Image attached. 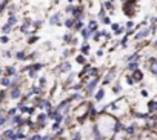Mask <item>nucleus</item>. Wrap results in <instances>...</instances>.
<instances>
[{
	"mask_svg": "<svg viewBox=\"0 0 157 140\" xmlns=\"http://www.w3.org/2000/svg\"><path fill=\"white\" fill-rule=\"evenodd\" d=\"M6 73H8V77L14 76V74H16V68H13V66H8V68H6Z\"/></svg>",
	"mask_w": 157,
	"mask_h": 140,
	"instance_id": "24",
	"label": "nucleus"
},
{
	"mask_svg": "<svg viewBox=\"0 0 157 140\" xmlns=\"http://www.w3.org/2000/svg\"><path fill=\"white\" fill-rule=\"evenodd\" d=\"M114 74H116V69H111V71H108V74H106V77H105V80H103V83H105V85L109 83V82L114 79Z\"/></svg>",
	"mask_w": 157,
	"mask_h": 140,
	"instance_id": "14",
	"label": "nucleus"
},
{
	"mask_svg": "<svg viewBox=\"0 0 157 140\" xmlns=\"http://www.w3.org/2000/svg\"><path fill=\"white\" fill-rule=\"evenodd\" d=\"M42 23H43V20H36V22H33V25L36 26V29L42 28Z\"/></svg>",
	"mask_w": 157,
	"mask_h": 140,
	"instance_id": "33",
	"label": "nucleus"
},
{
	"mask_svg": "<svg viewBox=\"0 0 157 140\" xmlns=\"http://www.w3.org/2000/svg\"><path fill=\"white\" fill-rule=\"evenodd\" d=\"M5 122H6V115H5V112H3V111H0V126H2Z\"/></svg>",
	"mask_w": 157,
	"mask_h": 140,
	"instance_id": "29",
	"label": "nucleus"
},
{
	"mask_svg": "<svg viewBox=\"0 0 157 140\" xmlns=\"http://www.w3.org/2000/svg\"><path fill=\"white\" fill-rule=\"evenodd\" d=\"M69 105H71V99H69V100H63V102L57 106V109H56V111H57L59 114H62V115H63V114H66V111H68Z\"/></svg>",
	"mask_w": 157,
	"mask_h": 140,
	"instance_id": "5",
	"label": "nucleus"
},
{
	"mask_svg": "<svg viewBox=\"0 0 157 140\" xmlns=\"http://www.w3.org/2000/svg\"><path fill=\"white\" fill-rule=\"evenodd\" d=\"M0 83H2L3 86H11V79L6 76V77H3L2 80H0Z\"/></svg>",
	"mask_w": 157,
	"mask_h": 140,
	"instance_id": "21",
	"label": "nucleus"
},
{
	"mask_svg": "<svg viewBox=\"0 0 157 140\" xmlns=\"http://www.w3.org/2000/svg\"><path fill=\"white\" fill-rule=\"evenodd\" d=\"M80 32H82V37L85 39V42H86L88 39H91V36H93V31H91V29H90L88 26H86V28H83V29H82Z\"/></svg>",
	"mask_w": 157,
	"mask_h": 140,
	"instance_id": "13",
	"label": "nucleus"
},
{
	"mask_svg": "<svg viewBox=\"0 0 157 140\" xmlns=\"http://www.w3.org/2000/svg\"><path fill=\"white\" fill-rule=\"evenodd\" d=\"M80 52H82L83 55H88V54H90V45H88L86 42L82 45V48H80Z\"/></svg>",
	"mask_w": 157,
	"mask_h": 140,
	"instance_id": "17",
	"label": "nucleus"
},
{
	"mask_svg": "<svg viewBox=\"0 0 157 140\" xmlns=\"http://www.w3.org/2000/svg\"><path fill=\"white\" fill-rule=\"evenodd\" d=\"M148 114L157 115V100H149L148 102Z\"/></svg>",
	"mask_w": 157,
	"mask_h": 140,
	"instance_id": "9",
	"label": "nucleus"
},
{
	"mask_svg": "<svg viewBox=\"0 0 157 140\" xmlns=\"http://www.w3.org/2000/svg\"><path fill=\"white\" fill-rule=\"evenodd\" d=\"M102 6L111 14L113 11H114V3H113V0H105V2L102 3Z\"/></svg>",
	"mask_w": 157,
	"mask_h": 140,
	"instance_id": "10",
	"label": "nucleus"
},
{
	"mask_svg": "<svg viewBox=\"0 0 157 140\" xmlns=\"http://www.w3.org/2000/svg\"><path fill=\"white\" fill-rule=\"evenodd\" d=\"M125 135H126V132L123 129H120V131H116L114 132V135H113L111 140H125Z\"/></svg>",
	"mask_w": 157,
	"mask_h": 140,
	"instance_id": "12",
	"label": "nucleus"
},
{
	"mask_svg": "<svg viewBox=\"0 0 157 140\" xmlns=\"http://www.w3.org/2000/svg\"><path fill=\"white\" fill-rule=\"evenodd\" d=\"M139 59H140L139 52H134L131 57H128V65H126V68L129 69V71H134V69L139 68Z\"/></svg>",
	"mask_w": 157,
	"mask_h": 140,
	"instance_id": "3",
	"label": "nucleus"
},
{
	"mask_svg": "<svg viewBox=\"0 0 157 140\" xmlns=\"http://www.w3.org/2000/svg\"><path fill=\"white\" fill-rule=\"evenodd\" d=\"M123 32H125V26H120V28H119L114 34H116V36H120V34H123Z\"/></svg>",
	"mask_w": 157,
	"mask_h": 140,
	"instance_id": "35",
	"label": "nucleus"
},
{
	"mask_svg": "<svg viewBox=\"0 0 157 140\" xmlns=\"http://www.w3.org/2000/svg\"><path fill=\"white\" fill-rule=\"evenodd\" d=\"M72 140H80V134H78V132H77V134H75V137H74Z\"/></svg>",
	"mask_w": 157,
	"mask_h": 140,
	"instance_id": "45",
	"label": "nucleus"
},
{
	"mask_svg": "<svg viewBox=\"0 0 157 140\" xmlns=\"http://www.w3.org/2000/svg\"><path fill=\"white\" fill-rule=\"evenodd\" d=\"M131 79L134 80V83H139V82H142V80H143V73H142L140 69L137 68V69H134V71H132Z\"/></svg>",
	"mask_w": 157,
	"mask_h": 140,
	"instance_id": "7",
	"label": "nucleus"
},
{
	"mask_svg": "<svg viewBox=\"0 0 157 140\" xmlns=\"http://www.w3.org/2000/svg\"><path fill=\"white\" fill-rule=\"evenodd\" d=\"M11 97H13V99H19V97H20V89H19L17 86H13V89H11Z\"/></svg>",
	"mask_w": 157,
	"mask_h": 140,
	"instance_id": "15",
	"label": "nucleus"
},
{
	"mask_svg": "<svg viewBox=\"0 0 157 140\" xmlns=\"http://www.w3.org/2000/svg\"><path fill=\"white\" fill-rule=\"evenodd\" d=\"M102 23H105V25H109V17H103V19H102Z\"/></svg>",
	"mask_w": 157,
	"mask_h": 140,
	"instance_id": "39",
	"label": "nucleus"
},
{
	"mask_svg": "<svg viewBox=\"0 0 157 140\" xmlns=\"http://www.w3.org/2000/svg\"><path fill=\"white\" fill-rule=\"evenodd\" d=\"M68 2H69V5H72V3H74V0H68Z\"/></svg>",
	"mask_w": 157,
	"mask_h": 140,
	"instance_id": "48",
	"label": "nucleus"
},
{
	"mask_svg": "<svg viewBox=\"0 0 157 140\" xmlns=\"http://www.w3.org/2000/svg\"><path fill=\"white\" fill-rule=\"evenodd\" d=\"M97 83H99V77H93V80H90V82L86 83V93L91 94V93L94 91V88H96Z\"/></svg>",
	"mask_w": 157,
	"mask_h": 140,
	"instance_id": "8",
	"label": "nucleus"
},
{
	"mask_svg": "<svg viewBox=\"0 0 157 140\" xmlns=\"http://www.w3.org/2000/svg\"><path fill=\"white\" fill-rule=\"evenodd\" d=\"M3 138V134H0V140H2Z\"/></svg>",
	"mask_w": 157,
	"mask_h": 140,
	"instance_id": "49",
	"label": "nucleus"
},
{
	"mask_svg": "<svg viewBox=\"0 0 157 140\" xmlns=\"http://www.w3.org/2000/svg\"><path fill=\"white\" fill-rule=\"evenodd\" d=\"M97 26H99V23H97V20H91L90 23H88V28L93 31V32H96L97 31Z\"/></svg>",
	"mask_w": 157,
	"mask_h": 140,
	"instance_id": "16",
	"label": "nucleus"
},
{
	"mask_svg": "<svg viewBox=\"0 0 157 140\" xmlns=\"http://www.w3.org/2000/svg\"><path fill=\"white\" fill-rule=\"evenodd\" d=\"M149 71L152 76L157 77V59H151V63H149Z\"/></svg>",
	"mask_w": 157,
	"mask_h": 140,
	"instance_id": "11",
	"label": "nucleus"
},
{
	"mask_svg": "<svg viewBox=\"0 0 157 140\" xmlns=\"http://www.w3.org/2000/svg\"><path fill=\"white\" fill-rule=\"evenodd\" d=\"M28 140H42V137L39 134H34L33 137H28Z\"/></svg>",
	"mask_w": 157,
	"mask_h": 140,
	"instance_id": "36",
	"label": "nucleus"
},
{
	"mask_svg": "<svg viewBox=\"0 0 157 140\" xmlns=\"http://www.w3.org/2000/svg\"><path fill=\"white\" fill-rule=\"evenodd\" d=\"M0 42H2V43H8V42H10V37H8L6 34H3L2 37H0Z\"/></svg>",
	"mask_w": 157,
	"mask_h": 140,
	"instance_id": "34",
	"label": "nucleus"
},
{
	"mask_svg": "<svg viewBox=\"0 0 157 140\" xmlns=\"http://www.w3.org/2000/svg\"><path fill=\"white\" fill-rule=\"evenodd\" d=\"M152 45H154V46H155V48H157V39H155V40H154V43H152Z\"/></svg>",
	"mask_w": 157,
	"mask_h": 140,
	"instance_id": "47",
	"label": "nucleus"
},
{
	"mask_svg": "<svg viewBox=\"0 0 157 140\" xmlns=\"http://www.w3.org/2000/svg\"><path fill=\"white\" fill-rule=\"evenodd\" d=\"M126 82H128L129 85H134V80H132L131 77H126Z\"/></svg>",
	"mask_w": 157,
	"mask_h": 140,
	"instance_id": "42",
	"label": "nucleus"
},
{
	"mask_svg": "<svg viewBox=\"0 0 157 140\" xmlns=\"http://www.w3.org/2000/svg\"><path fill=\"white\" fill-rule=\"evenodd\" d=\"M74 29H75V31H82V29H83V22H82V20H75Z\"/></svg>",
	"mask_w": 157,
	"mask_h": 140,
	"instance_id": "19",
	"label": "nucleus"
},
{
	"mask_svg": "<svg viewBox=\"0 0 157 140\" xmlns=\"http://www.w3.org/2000/svg\"><path fill=\"white\" fill-rule=\"evenodd\" d=\"M102 36H103V32H100V31H99V32H94V34H93V39H94L96 42H99Z\"/></svg>",
	"mask_w": 157,
	"mask_h": 140,
	"instance_id": "30",
	"label": "nucleus"
},
{
	"mask_svg": "<svg viewBox=\"0 0 157 140\" xmlns=\"http://www.w3.org/2000/svg\"><path fill=\"white\" fill-rule=\"evenodd\" d=\"M122 2H125V0H122Z\"/></svg>",
	"mask_w": 157,
	"mask_h": 140,
	"instance_id": "50",
	"label": "nucleus"
},
{
	"mask_svg": "<svg viewBox=\"0 0 157 140\" xmlns=\"http://www.w3.org/2000/svg\"><path fill=\"white\" fill-rule=\"evenodd\" d=\"M59 128H60V123H59V122H56V123L52 125V129H54V131H57Z\"/></svg>",
	"mask_w": 157,
	"mask_h": 140,
	"instance_id": "40",
	"label": "nucleus"
},
{
	"mask_svg": "<svg viewBox=\"0 0 157 140\" xmlns=\"http://www.w3.org/2000/svg\"><path fill=\"white\" fill-rule=\"evenodd\" d=\"M136 9H137V0H125L123 2V13L128 17L136 16Z\"/></svg>",
	"mask_w": 157,
	"mask_h": 140,
	"instance_id": "1",
	"label": "nucleus"
},
{
	"mask_svg": "<svg viewBox=\"0 0 157 140\" xmlns=\"http://www.w3.org/2000/svg\"><path fill=\"white\" fill-rule=\"evenodd\" d=\"M16 57H17V60H25V59H26V54H25L23 51H19V52L16 54Z\"/></svg>",
	"mask_w": 157,
	"mask_h": 140,
	"instance_id": "27",
	"label": "nucleus"
},
{
	"mask_svg": "<svg viewBox=\"0 0 157 140\" xmlns=\"http://www.w3.org/2000/svg\"><path fill=\"white\" fill-rule=\"evenodd\" d=\"M103 96H105V91H103V89H100V91L96 94V100H102V99H103Z\"/></svg>",
	"mask_w": 157,
	"mask_h": 140,
	"instance_id": "31",
	"label": "nucleus"
},
{
	"mask_svg": "<svg viewBox=\"0 0 157 140\" xmlns=\"http://www.w3.org/2000/svg\"><path fill=\"white\" fill-rule=\"evenodd\" d=\"M39 39H40L39 36H31V37L28 39V43H29V45H33V43H36V42H39Z\"/></svg>",
	"mask_w": 157,
	"mask_h": 140,
	"instance_id": "26",
	"label": "nucleus"
},
{
	"mask_svg": "<svg viewBox=\"0 0 157 140\" xmlns=\"http://www.w3.org/2000/svg\"><path fill=\"white\" fill-rule=\"evenodd\" d=\"M119 28H120V25H119V23H113V25H111V29H113L114 32H116Z\"/></svg>",
	"mask_w": 157,
	"mask_h": 140,
	"instance_id": "38",
	"label": "nucleus"
},
{
	"mask_svg": "<svg viewBox=\"0 0 157 140\" xmlns=\"http://www.w3.org/2000/svg\"><path fill=\"white\" fill-rule=\"evenodd\" d=\"M8 2H10V0H3V2H2V3H0V14H2V13H3V9H5V6L8 5Z\"/></svg>",
	"mask_w": 157,
	"mask_h": 140,
	"instance_id": "32",
	"label": "nucleus"
},
{
	"mask_svg": "<svg viewBox=\"0 0 157 140\" xmlns=\"http://www.w3.org/2000/svg\"><path fill=\"white\" fill-rule=\"evenodd\" d=\"M60 23H62V13H56V14H52V16L49 17V25L57 26V25H60Z\"/></svg>",
	"mask_w": 157,
	"mask_h": 140,
	"instance_id": "6",
	"label": "nucleus"
},
{
	"mask_svg": "<svg viewBox=\"0 0 157 140\" xmlns=\"http://www.w3.org/2000/svg\"><path fill=\"white\" fill-rule=\"evenodd\" d=\"M114 93H120V86H119V85L114 86Z\"/></svg>",
	"mask_w": 157,
	"mask_h": 140,
	"instance_id": "43",
	"label": "nucleus"
},
{
	"mask_svg": "<svg viewBox=\"0 0 157 140\" xmlns=\"http://www.w3.org/2000/svg\"><path fill=\"white\" fill-rule=\"evenodd\" d=\"M100 55H103V49H99L97 51V57H100Z\"/></svg>",
	"mask_w": 157,
	"mask_h": 140,
	"instance_id": "44",
	"label": "nucleus"
},
{
	"mask_svg": "<svg viewBox=\"0 0 157 140\" xmlns=\"http://www.w3.org/2000/svg\"><path fill=\"white\" fill-rule=\"evenodd\" d=\"M28 71H29V77H31V79H36V77H37V74H36L34 69H28Z\"/></svg>",
	"mask_w": 157,
	"mask_h": 140,
	"instance_id": "37",
	"label": "nucleus"
},
{
	"mask_svg": "<svg viewBox=\"0 0 157 140\" xmlns=\"http://www.w3.org/2000/svg\"><path fill=\"white\" fill-rule=\"evenodd\" d=\"M59 69H60L62 73H66V71H69V69H71V65H69V63H63Z\"/></svg>",
	"mask_w": 157,
	"mask_h": 140,
	"instance_id": "22",
	"label": "nucleus"
},
{
	"mask_svg": "<svg viewBox=\"0 0 157 140\" xmlns=\"http://www.w3.org/2000/svg\"><path fill=\"white\" fill-rule=\"evenodd\" d=\"M75 62H77V63H80V65H85L86 59H85V55L82 54V55H77V57H75Z\"/></svg>",
	"mask_w": 157,
	"mask_h": 140,
	"instance_id": "23",
	"label": "nucleus"
},
{
	"mask_svg": "<svg viewBox=\"0 0 157 140\" xmlns=\"http://www.w3.org/2000/svg\"><path fill=\"white\" fill-rule=\"evenodd\" d=\"M45 120H46V114H40V115H39V122H40V126H45Z\"/></svg>",
	"mask_w": 157,
	"mask_h": 140,
	"instance_id": "28",
	"label": "nucleus"
},
{
	"mask_svg": "<svg viewBox=\"0 0 157 140\" xmlns=\"http://www.w3.org/2000/svg\"><path fill=\"white\" fill-rule=\"evenodd\" d=\"M71 14H72L74 20H83V8L82 6H74Z\"/></svg>",
	"mask_w": 157,
	"mask_h": 140,
	"instance_id": "4",
	"label": "nucleus"
},
{
	"mask_svg": "<svg viewBox=\"0 0 157 140\" xmlns=\"http://www.w3.org/2000/svg\"><path fill=\"white\" fill-rule=\"evenodd\" d=\"M74 23H75V20H74L72 17L65 20V26H66V28H69V29H71V28H74Z\"/></svg>",
	"mask_w": 157,
	"mask_h": 140,
	"instance_id": "20",
	"label": "nucleus"
},
{
	"mask_svg": "<svg viewBox=\"0 0 157 140\" xmlns=\"http://www.w3.org/2000/svg\"><path fill=\"white\" fill-rule=\"evenodd\" d=\"M149 34H151V26H142V29H139V32L134 34V40H136V42L145 40Z\"/></svg>",
	"mask_w": 157,
	"mask_h": 140,
	"instance_id": "2",
	"label": "nucleus"
},
{
	"mask_svg": "<svg viewBox=\"0 0 157 140\" xmlns=\"http://www.w3.org/2000/svg\"><path fill=\"white\" fill-rule=\"evenodd\" d=\"M72 8H74V6H72V5H68V6H66V9H65V11H66V13H72Z\"/></svg>",
	"mask_w": 157,
	"mask_h": 140,
	"instance_id": "41",
	"label": "nucleus"
},
{
	"mask_svg": "<svg viewBox=\"0 0 157 140\" xmlns=\"http://www.w3.org/2000/svg\"><path fill=\"white\" fill-rule=\"evenodd\" d=\"M16 22H17V17H16L14 14H11V16L8 17V23H10V25H16Z\"/></svg>",
	"mask_w": 157,
	"mask_h": 140,
	"instance_id": "25",
	"label": "nucleus"
},
{
	"mask_svg": "<svg viewBox=\"0 0 157 140\" xmlns=\"http://www.w3.org/2000/svg\"><path fill=\"white\" fill-rule=\"evenodd\" d=\"M3 97H5V93L2 91V93H0V102H2V99H3Z\"/></svg>",
	"mask_w": 157,
	"mask_h": 140,
	"instance_id": "46",
	"label": "nucleus"
},
{
	"mask_svg": "<svg viewBox=\"0 0 157 140\" xmlns=\"http://www.w3.org/2000/svg\"><path fill=\"white\" fill-rule=\"evenodd\" d=\"M11 31H13V25L6 23L5 26H2V32H3V34H6V36H8V34H10Z\"/></svg>",
	"mask_w": 157,
	"mask_h": 140,
	"instance_id": "18",
	"label": "nucleus"
}]
</instances>
